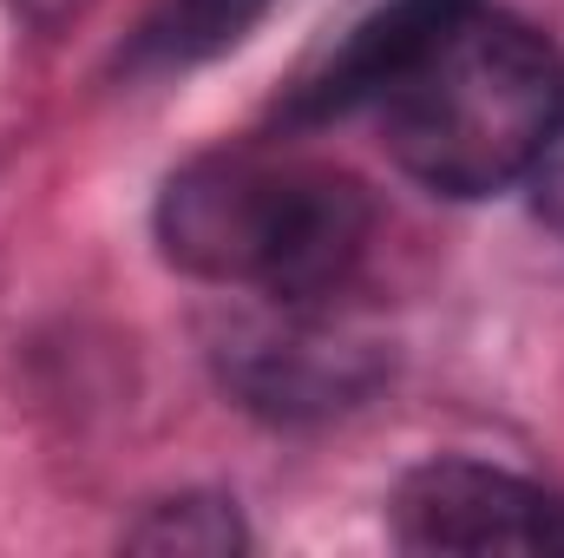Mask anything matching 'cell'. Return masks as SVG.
Listing matches in <instances>:
<instances>
[{
  "mask_svg": "<svg viewBox=\"0 0 564 558\" xmlns=\"http://www.w3.org/2000/svg\"><path fill=\"white\" fill-rule=\"evenodd\" d=\"M381 144L440 197H492L532 178L564 112L552 40L486 0H466L375 99Z\"/></svg>",
  "mask_w": 564,
  "mask_h": 558,
  "instance_id": "6da1fadb",
  "label": "cell"
},
{
  "mask_svg": "<svg viewBox=\"0 0 564 558\" xmlns=\"http://www.w3.org/2000/svg\"><path fill=\"white\" fill-rule=\"evenodd\" d=\"M368 191L295 151H210L158 197V244L177 270L263 302H328L368 257Z\"/></svg>",
  "mask_w": 564,
  "mask_h": 558,
  "instance_id": "7a4b0ae2",
  "label": "cell"
},
{
  "mask_svg": "<svg viewBox=\"0 0 564 558\" xmlns=\"http://www.w3.org/2000/svg\"><path fill=\"white\" fill-rule=\"evenodd\" d=\"M388 519L408 552H564L558 493L479 460L414 466Z\"/></svg>",
  "mask_w": 564,
  "mask_h": 558,
  "instance_id": "3957f363",
  "label": "cell"
},
{
  "mask_svg": "<svg viewBox=\"0 0 564 558\" xmlns=\"http://www.w3.org/2000/svg\"><path fill=\"white\" fill-rule=\"evenodd\" d=\"M224 368H230V382L250 408H263L276 420L348 408L375 382L368 348L355 335L328 329L315 315V302H270L263 322H243L224 342Z\"/></svg>",
  "mask_w": 564,
  "mask_h": 558,
  "instance_id": "277c9868",
  "label": "cell"
},
{
  "mask_svg": "<svg viewBox=\"0 0 564 558\" xmlns=\"http://www.w3.org/2000/svg\"><path fill=\"white\" fill-rule=\"evenodd\" d=\"M459 7H466V0H394V7H381V13H368V20L335 46V60L289 99V126H302V119H341V112H355V106H375V99L388 93V79L421 53Z\"/></svg>",
  "mask_w": 564,
  "mask_h": 558,
  "instance_id": "5b68a950",
  "label": "cell"
},
{
  "mask_svg": "<svg viewBox=\"0 0 564 558\" xmlns=\"http://www.w3.org/2000/svg\"><path fill=\"white\" fill-rule=\"evenodd\" d=\"M276 0H164L139 33L144 66H197L224 46H237Z\"/></svg>",
  "mask_w": 564,
  "mask_h": 558,
  "instance_id": "8992f818",
  "label": "cell"
},
{
  "mask_svg": "<svg viewBox=\"0 0 564 558\" xmlns=\"http://www.w3.org/2000/svg\"><path fill=\"white\" fill-rule=\"evenodd\" d=\"M126 539L144 546V552H237L243 526H237V513L224 500H164Z\"/></svg>",
  "mask_w": 564,
  "mask_h": 558,
  "instance_id": "52a82bcc",
  "label": "cell"
},
{
  "mask_svg": "<svg viewBox=\"0 0 564 558\" xmlns=\"http://www.w3.org/2000/svg\"><path fill=\"white\" fill-rule=\"evenodd\" d=\"M532 204H539V217L552 224L564 237V112H558V132L545 139V151H539V164H532Z\"/></svg>",
  "mask_w": 564,
  "mask_h": 558,
  "instance_id": "ba28073f",
  "label": "cell"
}]
</instances>
